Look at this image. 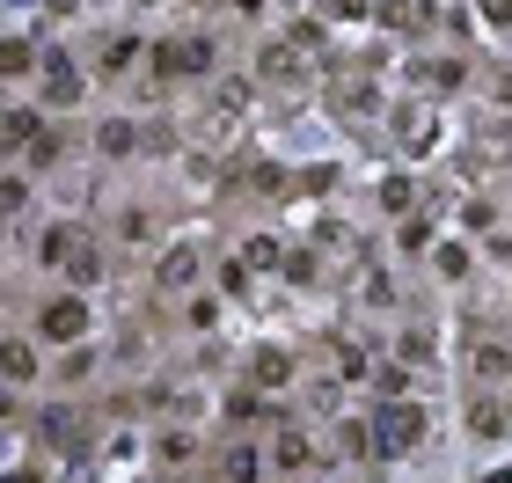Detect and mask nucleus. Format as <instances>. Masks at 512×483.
I'll return each instance as SVG.
<instances>
[{"label": "nucleus", "mask_w": 512, "mask_h": 483, "mask_svg": "<svg viewBox=\"0 0 512 483\" xmlns=\"http://www.w3.org/2000/svg\"><path fill=\"white\" fill-rule=\"evenodd\" d=\"M37 344H52V352H66V344H88V330H96V308H88V293H44L37 315H30Z\"/></svg>", "instance_id": "1"}, {"label": "nucleus", "mask_w": 512, "mask_h": 483, "mask_svg": "<svg viewBox=\"0 0 512 483\" xmlns=\"http://www.w3.org/2000/svg\"><path fill=\"white\" fill-rule=\"evenodd\" d=\"M374 418V440H381V462H395V454H410V447H425V418L432 410L417 403V396H395V403H374L366 410Z\"/></svg>", "instance_id": "2"}, {"label": "nucleus", "mask_w": 512, "mask_h": 483, "mask_svg": "<svg viewBox=\"0 0 512 483\" xmlns=\"http://www.w3.org/2000/svg\"><path fill=\"white\" fill-rule=\"evenodd\" d=\"M81 96H88V74L74 66V52H44V74H37V103L44 110H81Z\"/></svg>", "instance_id": "3"}, {"label": "nucleus", "mask_w": 512, "mask_h": 483, "mask_svg": "<svg viewBox=\"0 0 512 483\" xmlns=\"http://www.w3.org/2000/svg\"><path fill=\"white\" fill-rule=\"evenodd\" d=\"M220 418H227V432H256V425H286V410H271L264 388L242 381V388H227V396H220Z\"/></svg>", "instance_id": "4"}, {"label": "nucleus", "mask_w": 512, "mask_h": 483, "mask_svg": "<svg viewBox=\"0 0 512 483\" xmlns=\"http://www.w3.org/2000/svg\"><path fill=\"white\" fill-rule=\"evenodd\" d=\"M0 374H8V388H15V396H22V388H37V374H44V344H37V330H8Z\"/></svg>", "instance_id": "5"}, {"label": "nucleus", "mask_w": 512, "mask_h": 483, "mask_svg": "<svg viewBox=\"0 0 512 483\" xmlns=\"http://www.w3.org/2000/svg\"><path fill=\"white\" fill-rule=\"evenodd\" d=\"M242 381H256L264 396H278V388H293V381H300V359L286 352V344H256V352H249V374H242Z\"/></svg>", "instance_id": "6"}, {"label": "nucleus", "mask_w": 512, "mask_h": 483, "mask_svg": "<svg viewBox=\"0 0 512 483\" xmlns=\"http://www.w3.org/2000/svg\"><path fill=\"white\" fill-rule=\"evenodd\" d=\"M271 469H278V476H308V469H315V440H308L293 418L271 432Z\"/></svg>", "instance_id": "7"}, {"label": "nucleus", "mask_w": 512, "mask_h": 483, "mask_svg": "<svg viewBox=\"0 0 512 483\" xmlns=\"http://www.w3.org/2000/svg\"><path fill=\"white\" fill-rule=\"evenodd\" d=\"M198 271H205V257H198L191 242H176V249H161L154 286H161V293H191V286H198Z\"/></svg>", "instance_id": "8"}, {"label": "nucleus", "mask_w": 512, "mask_h": 483, "mask_svg": "<svg viewBox=\"0 0 512 483\" xmlns=\"http://www.w3.org/2000/svg\"><path fill=\"white\" fill-rule=\"evenodd\" d=\"M44 125H52V110H44V103H15L8 125H0V140H8V154H30Z\"/></svg>", "instance_id": "9"}, {"label": "nucleus", "mask_w": 512, "mask_h": 483, "mask_svg": "<svg viewBox=\"0 0 512 483\" xmlns=\"http://www.w3.org/2000/svg\"><path fill=\"white\" fill-rule=\"evenodd\" d=\"M88 235H81V227L74 220H44V235H37V264L44 271H52V264H74V249H81Z\"/></svg>", "instance_id": "10"}, {"label": "nucleus", "mask_w": 512, "mask_h": 483, "mask_svg": "<svg viewBox=\"0 0 512 483\" xmlns=\"http://www.w3.org/2000/svg\"><path fill=\"white\" fill-rule=\"evenodd\" d=\"M213 66H220V44L205 37V30L176 37V81H198V74H213Z\"/></svg>", "instance_id": "11"}, {"label": "nucleus", "mask_w": 512, "mask_h": 483, "mask_svg": "<svg viewBox=\"0 0 512 483\" xmlns=\"http://www.w3.org/2000/svg\"><path fill=\"white\" fill-rule=\"evenodd\" d=\"M337 454H344V462H381L374 418H337Z\"/></svg>", "instance_id": "12"}, {"label": "nucleus", "mask_w": 512, "mask_h": 483, "mask_svg": "<svg viewBox=\"0 0 512 483\" xmlns=\"http://www.w3.org/2000/svg\"><path fill=\"white\" fill-rule=\"evenodd\" d=\"M256 74H264L271 88H293V81H300V52H293V37H286V44H264V52H256Z\"/></svg>", "instance_id": "13"}, {"label": "nucleus", "mask_w": 512, "mask_h": 483, "mask_svg": "<svg viewBox=\"0 0 512 483\" xmlns=\"http://www.w3.org/2000/svg\"><path fill=\"white\" fill-rule=\"evenodd\" d=\"M74 418H81L74 403H44V410H37V440H44V447H74V440H81Z\"/></svg>", "instance_id": "14"}, {"label": "nucleus", "mask_w": 512, "mask_h": 483, "mask_svg": "<svg viewBox=\"0 0 512 483\" xmlns=\"http://www.w3.org/2000/svg\"><path fill=\"white\" fill-rule=\"evenodd\" d=\"M469 271H476L469 242H439V249H432V279H439V286H469Z\"/></svg>", "instance_id": "15"}, {"label": "nucleus", "mask_w": 512, "mask_h": 483, "mask_svg": "<svg viewBox=\"0 0 512 483\" xmlns=\"http://www.w3.org/2000/svg\"><path fill=\"white\" fill-rule=\"evenodd\" d=\"M81 381H96V344H66L52 366V388H81Z\"/></svg>", "instance_id": "16"}, {"label": "nucleus", "mask_w": 512, "mask_h": 483, "mask_svg": "<svg viewBox=\"0 0 512 483\" xmlns=\"http://www.w3.org/2000/svg\"><path fill=\"white\" fill-rule=\"evenodd\" d=\"M0 59H8V66H0V74H8L15 88H22V81H37V74H44V52H37V44H30V37H22V30L8 37V52H0Z\"/></svg>", "instance_id": "17"}, {"label": "nucleus", "mask_w": 512, "mask_h": 483, "mask_svg": "<svg viewBox=\"0 0 512 483\" xmlns=\"http://www.w3.org/2000/svg\"><path fill=\"white\" fill-rule=\"evenodd\" d=\"M96 154H103V161H125V154H139V125H132V118H110V125H96Z\"/></svg>", "instance_id": "18"}, {"label": "nucleus", "mask_w": 512, "mask_h": 483, "mask_svg": "<svg viewBox=\"0 0 512 483\" xmlns=\"http://www.w3.org/2000/svg\"><path fill=\"white\" fill-rule=\"evenodd\" d=\"M417 81H425L432 96H454V88H469V59H425Z\"/></svg>", "instance_id": "19"}, {"label": "nucleus", "mask_w": 512, "mask_h": 483, "mask_svg": "<svg viewBox=\"0 0 512 483\" xmlns=\"http://www.w3.org/2000/svg\"><path fill=\"white\" fill-rule=\"evenodd\" d=\"M498 432H512V418H505V403H491V396H476V403H469V440H498Z\"/></svg>", "instance_id": "20"}, {"label": "nucleus", "mask_w": 512, "mask_h": 483, "mask_svg": "<svg viewBox=\"0 0 512 483\" xmlns=\"http://www.w3.org/2000/svg\"><path fill=\"white\" fill-rule=\"evenodd\" d=\"M154 44H139L132 30L125 37H103V74H132V59H147Z\"/></svg>", "instance_id": "21"}, {"label": "nucleus", "mask_w": 512, "mask_h": 483, "mask_svg": "<svg viewBox=\"0 0 512 483\" xmlns=\"http://www.w3.org/2000/svg\"><path fill=\"white\" fill-rule=\"evenodd\" d=\"M395 249H403V257H432V249H439V235H432V220H425V213H410L403 227H395Z\"/></svg>", "instance_id": "22"}, {"label": "nucleus", "mask_w": 512, "mask_h": 483, "mask_svg": "<svg viewBox=\"0 0 512 483\" xmlns=\"http://www.w3.org/2000/svg\"><path fill=\"white\" fill-rule=\"evenodd\" d=\"M59 161H66V132H59V125H44V132H37V147L22 154V169H59Z\"/></svg>", "instance_id": "23"}, {"label": "nucleus", "mask_w": 512, "mask_h": 483, "mask_svg": "<svg viewBox=\"0 0 512 483\" xmlns=\"http://www.w3.org/2000/svg\"><path fill=\"white\" fill-rule=\"evenodd\" d=\"M103 271H110V257H103L96 242H81V249H74V264H66V279H74V293H81V286H96Z\"/></svg>", "instance_id": "24"}, {"label": "nucleus", "mask_w": 512, "mask_h": 483, "mask_svg": "<svg viewBox=\"0 0 512 483\" xmlns=\"http://www.w3.org/2000/svg\"><path fill=\"white\" fill-rule=\"evenodd\" d=\"M242 257H249V271H286V257H293V249L278 242V235H249V249H242Z\"/></svg>", "instance_id": "25"}, {"label": "nucleus", "mask_w": 512, "mask_h": 483, "mask_svg": "<svg viewBox=\"0 0 512 483\" xmlns=\"http://www.w3.org/2000/svg\"><path fill=\"white\" fill-rule=\"evenodd\" d=\"M213 279H220L227 301H242V293L256 286V271H249V257H220V264H213Z\"/></svg>", "instance_id": "26"}, {"label": "nucleus", "mask_w": 512, "mask_h": 483, "mask_svg": "<svg viewBox=\"0 0 512 483\" xmlns=\"http://www.w3.org/2000/svg\"><path fill=\"white\" fill-rule=\"evenodd\" d=\"M432 352H439V344H432L425 322H410V330L395 337V359H410V366H432Z\"/></svg>", "instance_id": "27"}, {"label": "nucleus", "mask_w": 512, "mask_h": 483, "mask_svg": "<svg viewBox=\"0 0 512 483\" xmlns=\"http://www.w3.org/2000/svg\"><path fill=\"white\" fill-rule=\"evenodd\" d=\"M381 213H395V220L417 213V183H410V176H388V183H381Z\"/></svg>", "instance_id": "28"}, {"label": "nucleus", "mask_w": 512, "mask_h": 483, "mask_svg": "<svg viewBox=\"0 0 512 483\" xmlns=\"http://www.w3.org/2000/svg\"><path fill=\"white\" fill-rule=\"evenodd\" d=\"M374 396H381V403L410 396V359H388V366H374Z\"/></svg>", "instance_id": "29"}, {"label": "nucleus", "mask_w": 512, "mask_h": 483, "mask_svg": "<svg viewBox=\"0 0 512 483\" xmlns=\"http://www.w3.org/2000/svg\"><path fill=\"white\" fill-rule=\"evenodd\" d=\"M381 30H425V0H381Z\"/></svg>", "instance_id": "30"}, {"label": "nucleus", "mask_w": 512, "mask_h": 483, "mask_svg": "<svg viewBox=\"0 0 512 483\" xmlns=\"http://www.w3.org/2000/svg\"><path fill=\"white\" fill-rule=\"evenodd\" d=\"M154 454H161V469H169V462H198V440H191V432H161Z\"/></svg>", "instance_id": "31"}, {"label": "nucleus", "mask_w": 512, "mask_h": 483, "mask_svg": "<svg viewBox=\"0 0 512 483\" xmlns=\"http://www.w3.org/2000/svg\"><path fill=\"white\" fill-rule=\"evenodd\" d=\"M220 476H227V483H256V447L235 440V447H227V462H220Z\"/></svg>", "instance_id": "32"}, {"label": "nucleus", "mask_w": 512, "mask_h": 483, "mask_svg": "<svg viewBox=\"0 0 512 483\" xmlns=\"http://www.w3.org/2000/svg\"><path fill=\"white\" fill-rule=\"evenodd\" d=\"M512 374V352H505V344H483V352H476V381H505Z\"/></svg>", "instance_id": "33"}, {"label": "nucleus", "mask_w": 512, "mask_h": 483, "mask_svg": "<svg viewBox=\"0 0 512 483\" xmlns=\"http://www.w3.org/2000/svg\"><path fill=\"white\" fill-rule=\"evenodd\" d=\"M337 381H374V366H366L359 344H337Z\"/></svg>", "instance_id": "34"}, {"label": "nucleus", "mask_w": 512, "mask_h": 483, "mask_svg": "<svg viewBox=\"0 0 512 483\" xmlns=\"http://www.w3.org/2000/svg\"><path fill=\"white\" fill-rule=\"evenodd\" d=\"M183 322H191V330H213V322H220V301H213V293H191V308H183Z\"/></svg>", "instance_id": "35"}, {"label": "nucleus", "mask_w": 512, "mask_h": 483, "mask_svg": "<svg viewBox=\"0 0 512 483\" xmlns=\"http://www.w3.org/2000/svg\"><path fill=\"white\" fill-rule=\"evenodd\" d=\"M322 15H330V22H366L374 0H322Z\"/></svg>", "instance_id": "36"}, {"label": "nucleus", "mask_w": 512, "mask_h": 483, "mask_svg": "<svg viewBox=\"0 0 512 483\" xmlns=\"http://www.w3.org/2000/svg\"><path fill=\"white\" fill-rule=\"evenodd\" d=\"M22 213H30V169L8 176V220H22Z\"/></svg>", "instance_id": "37"}, {"label": "nucleus", "mask_w": 512, "mask_h": 483, "mask_svg": "<svg viewBox=\"0 0 512 483\" xmlns=\"http://www.w3.org/2000/svg\"><path fill=\"white\" fill-rule=\"evenodd\" d=\"M118 235H125V242H147V235H154V220H147V213H125V220H118Z\"/></svg>", "instance_id": "38"}, {"label": "nucleus", "mask_w": 512, "mask_h": 483, "mask_svg": "<svg viewBox=\"0 0 512 483\" xmlns=\"http://www.w3.org/2000/svg\"><path fill=\"white\" fill-rule=\"evenodd\" d=\"M366 308H395V286L381 279V271H374V279H366Z\"/></svg>", "instance_id": "39"}, {"label": "nucleus", "mask_w": 512, "mask_h": 483, "mask_svg": "<svg viewBox=\"0 0 512 483\" xmlns=\"http://www.w3.org/2000/svg\"><path fill=\"white\" fill-rule=\"evenodd\" d=\"M483 15H491L498 30H512V0H483Z\"/></svg>", "instance_id": "40"}, {"label": "nucleus", "mask_w": 512, "mask_h": 483, "mask_svg": "<svg viewBox=\"0 0 512 483\" xmlns=\"http://www.w3.org/2000/svg\"><path fill=\"white\" fill-rule=\"evenodd\" d=\"M44 8H52V15H81V0H44Z\"/></svg>", "instance_id": "41"}, {"label": "nucleus", "mask_w": 512, "mask_h": 483, "mask_svg": "<svg viewBox=\"0 0 512 483\" xmlns=\"http://www.w3.org/2000/svg\"><path fill=\"white\" fill-rule=\"evenodd\" d=\"M491 88H498V103H512V74H498V81H491Z\"/></svg>", "instance_id": "42"}, {"label": "nucleus", "mask_w": 512, "mask_h": 483, "mask_svg": "<svg viewBox=\"0 0 512 483\" xmlns=\"http://www.w3.org/2000/svg\"><path fill=\"white\" fill-rule=\"evenodd\" d=\"M491 483H512V462H505V469H491Z\"/></svg>", "instance_id": "43"}, {"label": "nucleus", "mask_w": 512, "mask_h": 483, "mask_svg": "<svg viewBox=\"0 0 512 483\" xmlns=\"http://www.w3.org/2000/svg\"><path fill=\"white\" fill-rule=\"evenodd\" d=\"M505 418H512V396H505Z\"/></svg>", "instance_id": "44"}, {"label": "nucleus", "mask_w": 512, "mask_h": 483, "mask_svg": "<svg viewBox=\"0 0 512 483\" xmlns=\"http://www.w3.org/2000/svg\"><path fill=\"white\" fill-rule=\"evenodd\" d=\"M139 8H154V0H139Z\"/></svg>", "instance_id": "45"}]
</instances>
